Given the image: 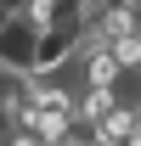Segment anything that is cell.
<instances>
[{"instance_id":"obj_1","label":"cell","mask_w":141,"mask_h":146,"mask_svg":"<svg viewBox=\"0 0 141 146\" xmlns=\"http://www.w3.org/2000/svg\"><path fill=\"white\" fill-rule=\"evenodd\" d=\"M34 45H40V23H28V11H11L0 23V68L6 73L34 68Z\"/></svg>"},{"instance_id":"obj_2","label":"cell","mask_w":141,"mask_h":146,"mask_svg":"<svg viewBox=\"0 0 141 146\" xmlns=\"http://www.w3.org/2000/svg\"><path fill=\"white\" fill-rule=\"evenodd\" d=\"M102 146H124V141H102Z\"/></svg>"}]
</instances>
